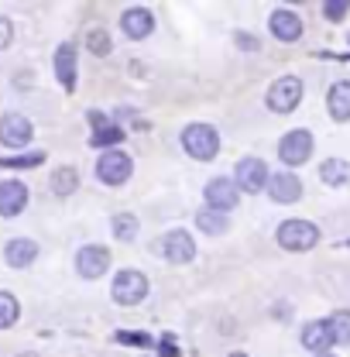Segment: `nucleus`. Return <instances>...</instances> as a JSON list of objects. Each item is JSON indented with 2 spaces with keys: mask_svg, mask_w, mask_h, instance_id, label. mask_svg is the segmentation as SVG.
<instances>
[{
  "mask_svg": "<svg viewBox=\"0 0 350 357\" xmlns=\"http://www.w3.org/2000/svg\"><path fill=\"white\" fill-rule=\"evenodd\" d=\"M347 42H350V38H347Z\"/></svg>",
  "mask_w": 350,
  "mask_h": 357,
  "instance_id": "36",
  "label": "nucleus"
},
{
  "mask_svg": "<svg viewBox=\"0 0 350 357\" xmlns=\"http://www.w3.org/2000/svg\"><path fill=\"white\" fill-rule=\"evenodd\" d=\"M35 258H38V244H35L31 237H14V241H7V248H3V261L10 268H28Z\"/></svg>",
  "mask_w": 350,
  "mask_h": 357,
  "instance_id": "19",
  "label": "nucleus"
},
{
  "mask_svg": "<svg viewBox=\"0 0 350 357\" xmlns=\"http://www.w3.org/2000/svg\"><path fill=\"white\" fill-rule=\"evenodd\" d=\"M268 110L271 114H292L299 103H303V79L299 76H282L268 86V96H264Z\"/></svg>",
  "mask_w": 350,
  "mask_h": 357,
  "instance_id": "4",
  "label": "nucleus"
},
{
  "mask_svg": "<svg viewBox=\"0 0 350 357\" xmlns=\"http://www.w3.org/2000/svg\"><path fill=\"white\" fill-rule=\"evenodd\" d=\"M110 296L117 306H141L148 299V275L137 271V268H124L114 275V285H110Z\"/></svg>",
  "mask_w": 350,
  "mask_h": 357,
  "instance_id": "3",
  "label": "nucleus"
},
{
  "mask_svg": "<svg viewBox=\"0 0 350 357\" xmlns=\"http://www.w3.org/2000/svg\"><path fill=\"white\" fill-rule=\"evenodd\" d=\"M114 340H117V344H128V347H151V344H155V340H151V337H148V333H141V330H117V333H114Z\"/></svg>",
  "mask_w": 350,
  "mask_h": 357,
  "instance_id": "29",
  "label": "nucleus"
},
{
  "mask_svg": "<svg viewBox=\"0 0 350 357\" xmlns=\"http://www.w3.org/2000/svg\"><path fill=\"white\" fill-rule=\"evenodd\" d=\"M17 316H21V303H17L10 292H0V330L14 326V323H17Z\"/></svg>",
  "mask_w": 350,
  "mask_h": 357,
  "instance_id": "25",
  "label": "nucleus"
},
{
  "mask_svg": "<svg viewBox=\"0 0 350 357\" xmlns=\"http://www.w3.org/2000/svg\"><path fill=\"white\" fill-rule=\"evenodd\" d=\"M196 230H199V234H210V237H220V234H227V230H230V217H227V213H220V210L203 206V210L196 213Z\"/></svg>",
  "mask_w": 350,
  "mask_h": 357,
  "instance_id": "20",
  "label": "nucleus"
},
{
  "mask_svg": "<svg viewBox=\"0 0 350 357\" xmlns=\"http://www.w3.org/2000/svg\"><path fill=\"white\" fill-rule=\"evenodd\" d=\"M158 351H162V354H165V357H178V351H175V347H172V340H165V347L158 344Z\"/></svg>",
  "mask_w": 350,
  "mask_h": 357,
  "instance_id": "33",
  "label": "nucleus"
},
{
  "mask_svg": "<svg viewBox=\"0 0 350 357\" xmlns=\"http://www.w3.org/2000/svg\"><path fill=\"white\" fill-rule=\"evenodd\" d=\"M55 76L69 93L76 89V45L73 42H62L55 48Z\"/></svg>",
  "mask_w": 350,
  "mask_h": 357,
  "instance_id": "17",
  "label": "nucleus"
},
{
  "mask_svg": "<svg viewBox=\"0 0 350 357\" xmlns=\"http://www.w3.org/2000/svg\"><path fill=\"white\" fill-rule=\"evenodd\" d=\"M234 38H237L241 48H248V52H254V48H258V38H254V35H248V31H237Z\"/></svg>",
  "mask_w": 350,
  "mask_h": 357,
  "instance_id": "32",
  "label": "nucleus"
},
{
  "mask_svg": "<svg viewBox=\"0 0 350 357\" xmlns=\"http://www.w3.org/2000/svg\"><path fill=\"white\" fill-rule=\"evenodd\" d=\"M155 251H158L165 261H172V265H189V261L196 258V241H192L189 230H169V234L155 244Z\"/></svg>",
  "mask_w": 350,
  "mask_h": 357,
  "instance_id": "6",
  "label": "nucleus"
},
{
  "mask_svg": "<svg viewBox=\"0 0 350 357\" xmlns=\"http://www.w3.org/2000/svg\"><path fill=\"white\" fill-rule=\"evenodd\" d=\"M275 241H278V248H285V251H309V248H316L319 244V227L312 220H299V217H292V220H282L278 223V230H275Z\"/></svg>",
  "mask_w": 350,
  "mask_h": 357,
  "instance_id": "2",
  "label": "nucleus"
},
{
  "mask_svg": "<svg viewBox=\"0 0 350 357\" xmlns=\"http://www.w3.org/2000/svg\"><path fill=\"white\" fill-rule=\"evenodd\" d=\"M121 137H124V131L121 128H114V124H107V128H100V131H93V137H89V144L93 148H117L121 144Z\"/></svg>",
  "mask_w": 350,
  "mask_h": 357,
  "instance_id": "26",
  "label": "nucleus"
},
{
  "mask_svg": "<svg viewBox=\"0 0 350 357\" xmlns=\"http://www.w3.org/2000/svg\"><path fill=\"white\" fill-rule=\"evenodd\" d=\"M203 199L210 210H220V213H230L241 199V189L230 176H213L206 185H203Z\"/></svg>",
  "mask_w": 350,
  "mask_h": 357,
  "instance_id": "7",
  "label": "nucleus"
},
{
  "mask_svg": "<svg viewBox=\"0 0 350 357\" xmlns=\"http://www.w3.org/2000/svg\"><path fill=\"white\" fill-rule=\"evenodd\" d=\"M278 158L285 162V165H306L309 158H312V134L309 131H289L282 141H278Z\"/></svg>",
  "mask_w": 350,
  "mask_h": 357,
  "instance_id": "9",
  "label": "nucleus"
},
{
  "mask_svg": "<svg viewBox=\"0 0 350 357\" xmlns=\"http://www.w3.org/2000/svg\"><path fill=\"white\" fill-rule=\"evenodd\" d=\"M319 178H323V185H333V189L347 185L350 182V162H344V158H326V162L319 165Z\"/></svg>",
  "mask_w": 350,
  "mask_h": 357,
  "instance_id": "21",
  "label": "nucleus"
},
{
  "mask_svg": "<svg viewBox=\"0 0 350 357\" xmlns=\"http://www.w3.org/2000/svg\"><path fill=\"white\" fill-rule=\"evenodd\" d=\"M76 189H79V172L73 165H59L52 172V192L55 196H73Z\"/></svg>",
  "mask_w": 350,
  "mask_h": 357,
  "instance_id": "22",
  "label": "nucleus"
},
{
  "mask_svg": "<svg viewBox=\"0 0 350 357\" xmlns=\"http://www.w3.org/2000/svg\"><path fill=\"white\" fill-rule=\"evenodd\" d=\"M234 182H237L241 192L254 196V192H264V189H268L271 172H268V165H264L261 158H241L237 169H234Z\"/></svg>",
  "mask_w": 350,
  "mask_h": 357,
  "instance_id": "8",
  "label": "nucleus"
},
{
  "mask_svg": "<svg viewBox=\"0 0 350 357\" xmlns=\"http://www.w3.org/2000/svg\"><path fill=\"white\" fill-rule=\"evenodd\" d=\"M316 357H333V354H316Z\"/></svg>",
  "mask_w": 350,
  "mask_h": 357,
  "instance_id": "35",
  "label": "nucleus"
},
{
  "mask_svg": "<svg viewBox=\"0 0 350 357\" xmlns=\"http://www.w3.org/2000/svg\"><path fill=\"white\" fill-rule=\"evenodd\" d=\"M31 134H35V128L24 114H3L0 117V141L7 148H24L31 141Z\"/></svg>",
  "mask_w": 350,
  "mask_h": 357,
  "instance_id": "12",
  "label": "nucleus"
},
{
  "mask_svg": "<svg viewBox=\"0 0 350 357\" xmlns=\"http://www.w3.org/2000/svg\"><path fill=\"white\" fill-rule=\"evenodd\" d=\"M45 162V151H28V155H7L0 158V169H38Z\"/></svg>",
  "mask_w": 350,
  "mask_h": 357,
  "instance_id": "24",
  "label": "nucleus"
},
{
  "mask_svg": "<svg viewBox=\"0 0 350 357\" xmlns=\"http://www.w3.org/2000/svg\"><path fill=\"white\" fill-rule=\"evenodd\" d=\"M326 110L337 124H347L350 121V79H337L330 93H326Z\"/></svg>",
  "mask_w": 350,
  "mask_h": 357,
  "instance_id": "18",
  "label": "nucleus"
},
{
  "mask_svg": "<svg viewBox=\"0 0 350 357\" xmlns=\"http://www.w3.org/2000/svg\"><path fill=\"white\" fill-rule=\"evenodd\" d=\"M268 196L275 203H299L303 199V178L296 176V172H271Z\"/></svg>",
  "mask_w": 350,
  "mask_h": 357,
  "instance_id": "15",
  "label": "nucleus"
},
{
  "mask_svg": "<svg viewBox=\"0 0 350 357\" xmlns=\"http://www.w3.org/2000/svg\"><path fill=\"white\" fill-rule=\"evenodd\" d=\"M86 48L93 55H110V52H114V42H110V35H107L103 28H89Z\"/></svg>",
  "mask_w": 350,
  "mask_h": 357,
  "instance_id": "27",
  "label": "nucleus"
},
{
  "mask_svg": "<svg viewBox=\"0 0 350 357\" xmlns=\"http://www.w3.org/2000/svg\"><path fill=\"white\" fill-rule=\"evenodd\" d=\"M10 42H14V24L0 14V48H7Z\"/></svg>",
  "mask_w": 350,
  "mask_h": 357,
  "instance_id": "31",
  "label": "nucleus"
},
{
  "mask_svg": "<svg viewBox=\"0 0 350 357\" xmlns=\"http://www.w3.org/2000/svg\"><path fill=\"white\" fill-rule=\"evenodd\" d=\"M268 28H271V35H275L278 42H285V45H292V42H299V38H303V17H299L296 10H289V7L271 10Z\"/></svg>",
  "mask_w": 350,
  "mask_h": 357,
  "instance_id": "10",
  "label": "nucleus"
},
{
  "mask_svg": "<svg viewBox=\"0 0 350 357\" xmlns=\"http://www.w3.org/2000/svg\"><path fill=\"white\" fill-rule=\"evenodd\" d=\"M230 357H248V354H241V351H237V354H230Z\"/></svg>",
  "mask_w": 350,
  "mask_h": 357,
  "instance_id": "34",
  "label": "nucleus"
},
{
  "mask_svg": "<svg viewBox=\"0 0 350 357\" xmlns=\"http://www.w3.org/2000/svg\"><path fill=\"white\" fill-rule=\"evenodd\" d=\"M28 206V185L21 178H3L0 182V217H17Z\"/></svg>",
  "mask_w": 350,
  "mask_h": 357,
  "instance_id": "16",
  "label": "nucleus"
},
{
  "mask_svg": "<svg viewBox=\"0 0 350 357\" xmlns=\"http://www.w3.org/2000/svg\"><path fill=\"white\" fill-rule=\"evenodd\" d=\"M110 227H114V237H117V241H134L137 230H141V223H137L134 213H117V217L110 220Z\"/></svg>",
  "mask_w": 350,
  "mask_h": 357,
  "instance_id": "23",
  "label": "nucleus"
},
{
  "mask_svg": "<svg viewBox=\"0 0 350 357\" xmlns=\"http://www.w3.org/2000/svg\"><path fill=\"white\" fill-rule=\"evenodd\" d=\"M330 326H333V337L337 344H350V310H337L333 316H326Z\"/></svg>",
  "mask_w": 350,
  "mask_h": 357,
  "instance_id": "28",
  "label": "nucleus"
},
{
  "mask_svg": "<svg viewBox=\"0 0 350 357\" xmlns=\"http://www.w3.org/2000/svg\"><path fill=\"white\" fill-rule=\"evenodd\" d=\"M134 172V162L128 151H121V148H110V151H103L100 158H96V178L103 182V185H124Z\"/></svg>",
  "mask_w": 350,
  "mask_h": 357,
  "instance_id": "5",
  "label": "nucleus"
},
{
  "mask_svg": "<svg viewBox=\"0 0 350 357\" xmlns=\"http://www.w3.org/2000/svg\"><path fill=\"white\" fill-rule=\"evenodd\" d=\"M178 141H182V151L189 158H196V162H213L220 155V134L213 124H203V121L185 124Z\"/></svg>",
  "mask_w": 350,
  "mask_h": 357,
  "instance_id": "1",
  "label": "nucleus"
},
{
  "mask_svg": "<svg viewBox=\"0 0 350 357\" xmlns=\"http://www.w3.org/2000/svg\"><path fill=\"white\" fill-rule=\"evenodd\" d=\"M121 31H124L131 42L148 38V35L155 31V14H151L148 7H128V10L121 14Z\"/></svg>",
  "mask_w": 350,
  "mask_h": 357,
  "instance_id": "14",
  "label": "nucleus"
},
{
  "mask_svg": "<svg viewBox=\"0 0 350 357\" xmlns=\"http://www.w3.org/2000/svg\"><path fill=\"white\" fill-rule=\"evenodd\" d=\"M303 347L312 351V354H330V347H337L330 319H312V323L303 326Z\"/></svg>",
  "mask_w": 350,
  "mask_h": 357,
  "instance_id": "13",
  "label": "nucleus"
},
{
  "mask_svg": "<svg viewBox=\"0 0 350 357\" xmlns=\"http://www.w3.org/2000/svg\"><path fill=\"white\" fill-rule=\"evenodd\" d=\"M347 10H350L347 0H326V3H323V17L333 21V24H340V21L347 17Z\"/></svg>",
  "mask_w": 350,
  "mask_h": 357,
  "instance_id": "30",
  "label": "nucleus"
},
{
  "mask_svg": "<svg viewBox=\"0 0 350 357\" xmlns=\"http://www.w3.org/2000/svg\"><path fill=\"white\" fill-rule=\"evenodd\" d=\"M107 268H110V251L103 248V244H86V248H79V255H76V271L83 275V278H100V275H107Z\"/></svg>",
  "mask_w": 350,
  "mask_h": 357,
  "instance_id": "11",
  "label": "nucleus"
}]
</instances>
